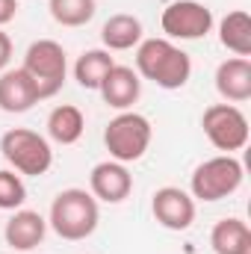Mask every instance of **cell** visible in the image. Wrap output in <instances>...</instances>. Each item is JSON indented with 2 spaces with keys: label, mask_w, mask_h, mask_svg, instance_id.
I'll return each mask as SVG.
<instances>
[{
  "label": "cell",
  "mask_w": 251,
  "mask_h": 254,
  "mask_svg": "<svg viewBox=\"0 0 251 254\" xmlns=\"http://www.w3.org/2000/svg\"><path fill=\"white\" fill-rule=\"evenodd\" d=\"M136 74L166 92H175L189 83L192 60L172 39H142L136 45Z\"/></svg>",
  "instance_id": "cell-1"
},
{
  "label": "cell",
  "mask_w": 251,
  "mask_h": 254,
  "mask_svg": "<svg viewBox=\"0 0 251 254\" xmlns=\"http://www.w3.org/2000/svg\"><path fill=\"white\" fill-rule=\"evenodd\" d=\"M98 222H101L98 198L92 192L80 190V187H71V190L60 192L54 198L51 216H48V225L54 228V234L68 240V243L89 240L98 231Z\"/></svg>",
  "instance_id": "cell-2"
},
{
  "label": "cell",
  "mask_w": 251,
  "mask_h": 254,
  "mask_svg": "<svg viewBox=\"0 0 251 254\" xmlns=\"http://www.w3.org/2000/svg\"><path fill=\"white\" fill-rule=\"evenodd\" d=\"M243 181H246L243 163L234 154H219V157H210L201 166H195V172L189 178V195L213 204V201L231 198L243 187Z\"/></svg>",
  "instance_id": "cell-3"
},
{
  "label": "cell",
  "mask_w": 251,
  "mask_h": 254,
  "mask_svg": "<svg viewBox=\"0 0 251 254\" xmlns=\"http://www.w3.org/2000/svg\"><path fill=\"white\" fill-rule=\"evenodd\" d=\"M0 154L18 175H30V178H42L54 166L51 142L42 133L27 130V127L6 130L0 136Z\"/></svg>",
  "instance_id": "cell-4"
},
{
  "label": "cell",
  "mask_w": 251,
  "mask_h": 254,
  "mask_svg": "<svg viewBox=\"0 0 251 254\" xmlns=\"http://www.w3.org/2000/svg\"><path fill=\"white\" fill-rule=\"evenodd\" d=\"M151 136L154 127L142 113H119L116 119H110V125L104 130V145L110 151V160L116 163H136L145 157V151L151 148Z\"/></svg>",
  "instance_id": "cell-5"
},
{
  "label": "cell",
  "mask_w": 251,
  "mask_h": 254,
  "mask_svg": "<svg viewBox=\"0 0 251 254\" xmlns=\"http://www.w3.org/2000/svg\"><path fill=\"white\" fill-rule=\"evenodd\" d=\"M30 80L36 83L39 89V98L48 101L54 95H60V89L65 86V77H68V57H65L63 45L54 42V39H39L27 48L24 54V65H21Z\"/></svg>",
  "instance_id": "cell-6"
},
{
  "label": "cell",
  "mask_w": 251,
  "mask_h": 254,
  "mask_svg": "<svg viewBox=\"0 0 251 254\" xmlns=\"http://www.w3.org/2000/svg\"><path fill=\"white\" fill-rule=\"evenodd\" d=\"M204 136L210 139L213 148L234 154L249 145V119L237 104H213L201 116Z\"/></svg>",
  "instance_id": "cell-7"
},
{
  "label": "cell",
  "mask_w": 251,
  "mask_h": 254,
  "mask_svg": "<svg viewBox=\"0 0 251 254\" xmlns=\"http://www.w3.org/2000/svg\"><path fill=\"white\" fill-rule=\"evenodd\" d=\"M160 24L169 39L195 42L213 30V12H210V6H204L198 0H175L163 9Z\"/></svg>",
  "instance_id": "cell-8"
},
{
  "label": "cell",
  "mask_w": 251,
  "mask_h": 254,
  "mask_svg": "<svg viewBox=\"0 0 251 254\" xmlns=\"http://www.w3.org/2000/svg\"><path fill=\"white\" fill-rule=\"evenodd\" d=\"M151 213L166 231H189L195 222V198L181 187H160L151 195Z\"/></svg>",
  "instance_id": "cell-9"
},
{
  "label": "cell",
  "mask_w": 251,
  "mask_h": 254,
  "mask_svg": "<svg viewBox=\"0 0 251 254\" xmlns=\"http://www.w3.org/2000/svg\"><path fill=\"white\" fill-rule=\"evenodd\" d=\"M89 192L98 201H104V204H122L127 195L133 192V175L127 172L125 163L104 160L89 175Z\"/></svg>",
  "instance_id": "cell-10"
},
{
  "label": "cell",
  "mask_w": 251,
  "mask_h": 254,
  "mask_svg": "<svg viewBox=\"0 0 251 254\" xmlns=\"http://www.w3.org/2000/svg\"><path fill=\"white\" fill-rule=\"evenodd\" d=\"M39 89L24 68H6L0 74V110L9 116L30 113L39 104Z\"/></svg>",
  "instance_id": "cell-11"
},
{
  "label": "cell",
  "mask_w": 251,
  "mask_h": 254,
  "mask_svg": "<svg viewBox=\"0 0 251 254\" xmlns=\"http://www.w3.org/2000/svg\"><path fill=\"white\" fill-rule=\"evenodd\" d=\"M48 234V219L36 210H12L9 222L3 225V240L15 252H33L36 246L45 243Z\"/></svg>",
  "instance_id": "cell-12"
},
{
  "label": "cell",
  "mask_w": 251,
  "mask_h": 254,
  "mask_svg": "<svg viewBox=\"0 0 251 254\" xmlns=\"http://www.w3.org/2000/svg\"><path fill=\"white\" fill-rule=\"evenodd\" d=\"M98 92H101V98H104L107 107L125 113V110H130L139 101V95H142V77L133 68H127V65H113Z\"/></svg>",
  "instance_id": "cell-13"
},
{
  "label": "cell",
  "mask_w": 251,
  "mask_h": 254,
  "mask_svg": "<svg viewBox=\"0 0 251 254\" xmlns=\"http://www.w3.org/2000/svg\"><path fill=\"white\" fill-rule=\"evenodd\" d=\"M216 92L225 104H246L251 98V63L249 57H231L216 68Z\"/></svg>",
  "instance_id": "cell-14"
},
{
  "label": "cell",
  "mask_w": 251,
  "mask_h": 254,
  "mask_svg": "<svg viewBox=\"0 0 251 254\" xmlns=\"http://www.w3.org/2000/svg\"><path fill=\"white\" fill-rule=\"evenodd\" d=\"M210 249H213V254H251L249 225L237 216L216 222L210 231Z\"/></svg>",
  "instance_id": "cell-15"
},
{
  "label": "cell",
  "mask_w": 251,
  "mask_h": 254,
  "mask_svg": "<svg viewBox=\"0 0 251 254\" xmlns=\"http://www.w3.org/2000/svg\"><path fill=\"white\" fill-rule=\"evenodd\" d=\"M101 42H104V51H130L142 42V21L136 15H110L101 27Z\"/></svg>",
  "instance_id": "cell-16"
},
{
  "label": "cell",
  "mask_w": 251,
  "mask_h": 254,
  "mask_svg": "<svg viewBox=\"0 0 251 254\" xmlns=\"http://www.w3.org/2000/svg\"><path fill=\"white\" fill-rule=\"evenodd\" d=\"M83 130H86V116L80 113V107L60 104V107L51 110V116H48V136L57 145H74V142H80Z\"/></svg>",
  "instance_id": "cell-17"
},
{
  "label": "cell",
  "mask_w": 251,
  "mask_h": 254,
  "mask_svg": "<svg viewBox=\"0 0 251 254\" xmlns=\"http://www.w3.org/2000/svg\"><path fill=\"white\" fill-rule=\"evenodd\" d=\"M219 42L237 57L251 54V18L246 9H234L219 21Z\"/></svg>",
  "instance_id": "cell-18"
},
{
  "label": "cell",
  "mask_w": 251,
  "mask_h": 254,
  "mask_svg": "<svg viewBox=\"0 0 251 254\" xmlns=\"http://www.w3.org/2000/svg\"><path fill=\"white\" fill-rule=\"evenodd\" d=\"M116 65V60L110 57V51L104 48H92V51H83L74 63V80L83 86V89H101L104 77L110 74V68Z\"/></svg>",
  "instance_id": "cell-19"
},
{
  "label": "cell",
  "mask_w": 251,
  "mask_h": 254,
  "mask_svg": "<svg viewBox=\"0 0 251 254\" xmlns=\"http://www.w3.org/2000/svg\"><path fill=\"white\" fill-rule=\"evenodd\" d=\"M51 18L60 27H86L95 12H98V0H48Z\"/></svg>",
  "instance_id": "cell-20"
},
{
  "label": "cell",
  "mask_w": 251,
  "mask_h": 254,
  "mask_svg": "<svg viewBox=\"0 0 251 254\" xmlns=\"http://www.w3.org/2000/svg\"><path fill=\"white\" fill-rule=\"evenodd\" d=\"M27 201V187L12 169H0V210H21Z\"/></svg>",
  "instance_id": "cell-21"
},
{
  "label": "cell",
  "mask_w": 251,
  "mask_h": 254,
  "mask_svg": "<svg viewBox=\"0 0 251 254\" xmlns=\"http://www.w3.org/2000/svg\"><path fill=\"white\" fill-rule=\"evenodd\" d=\"M9 63H12V39L0 30V74L9 68Z\"/></svg>",
  "instance_id": "cell-22"
},
{
  "label": "cell",
  "mask_w": 251,
  "mask_h": 254,
  "mask_svg": "<svg viewBox=\"0 0 251 254\" xmlns=\"http://www.w3.org/2000/svg\"><path fill=\"white\" fill-rule=\"evenodd\" d=\"M15 15H18V0H0V30L9 21H15Z\"/></svg>",
  "instance_id": "cell-23"
}]
</instances>
